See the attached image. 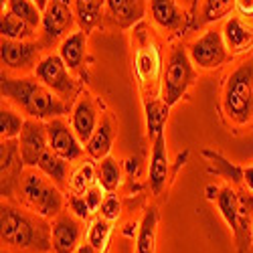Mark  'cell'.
<instances>
[{
	"label": "cell",
	"mask_w": 253,
	"mask_h": 253,
	"mask_svg": "<svg viewBox=\"0 0 253 253\" xmlns=\"http://www.w3.org/2000/svg\"><path fill=\"white\" fill-rule=\"evenodd\" d=\"M18 148H20V156H23L25 166L35 168L41 156L45 154V150H49L47 124H43V120H33V118L27 120L23 132H20Z\"/></svg>",
	"instance_id": "8fae6325"
},
{
	"label": "cell",
	"mask_w": 253,
	"mask_h": 253,
	"mask_svg": "<svg viewBox=\"0 0 253 253\" xmlns=\"http://www.w3.org/2000/svg\"><path fill=\"white\" fill-rule=\"evenodd\" d=\"M97 182V170L93 168V164H83L79 166L77 170L71 176V188L77 195H85L87 188H91Z\"/></svg>",
	"instance_id": "d6a6232c"
},
{
	"label": "cell",
	"mask_w": 253,
	"mask_h": 253,
	"mask_svg": "<svg viewBox=\"0 0 253 253\" xmlns=\"http://www.w3.org/2000/svg\"><path fill=\"white\" fill-rule=\"evenodd\" d=\"M110 235H112V225H110V221L103 219V217H99V219H95V221L89 225V229H87V243H89L93 249H97L99 253H103V249L108 247Z\"/></svg>",
	"instance_id": "4dcf8cb0"
},
{
	"label": "cell",
	"mask_w": 253,
	"mask_h": 253,
	"mask_svg": "<svg viewBox=\"0 0 253 253\" xmlns=\"http://www.w3.org/2000/svg\"><path fill=\"white\" fill-rule=\"evenodd\" d=\"M20 193H23L25 201L31 205V209L37 215L53 219L61 215L63 209V195L59 191V186L47 178L43 172H27L20 182Z\"/></svg>",
	"instance_id": "5b68a950"
},
{
	"label": "cell",
	"mask_w": 253,
	"mask_h": 253,
	"mask_svg": "<svg viewBox=\"0 0 253 253\" xmlns=\"http://www.w3.org/2000/svg\"><path fill=\"white\" fill-rule=\"evenodd\" d=\"M35 77H39L63 101L73 99L77 93V81L59 55H47L41 59L35 69Z\"/></svg>",
	"instance_id": "52a82bcc"
},
{
	"label": "cell",
	"mask_w": 253,
	"mask_h": 253,
	"mask_svg": "<svg viewBox=\"0 0 253 253\" xmlns=\"http://www.w3.org/2000/svg\"><path fill=\"white\" fill-rule=\"evenodd\" d=\"M69 209L73 211V215L79 217V219H87L89 213H91L89 205H87V201H85V197H83V195H73L69 199Z\"/></svg>",
	"instance_id": "d590c367"
},
{
	"label": "cell",
	"mask_w": 253,
	"mask_h": 253,
	"mask_svg": "<svg viewBox=\"0 0 253 253\" xmlns=\"http://www.w3.org/2000/svg\"><path fill=\"white\" fill-rule=\"evenodd\" d=\"M103 193H105V191H103L99 184H93L91 188H87V191H85V195H83V197H85V201H87V205H89V211H91V213L101 207L103 197H105Z\"/></svg>",
	"instance_id": "8d00e7d4"
},
{
	"label": "cell",
	"mask_w": 253,
	"mask_h": 253,
	"mask_svg": "<svg viewBox=\"0 0 253 253\" xmlns=\"http://www.w3.org/2000/svg\"><path fill=\"white\" fill-rule=\"evenodd\" d=\"M97 184L103 188L105 193H114L116 188L122 184V168L112 156H105L103 160H99Z\"/></svg>",
	"instance_id": "4316f807"
},
{
	"label": "cell",
	"mask_w": 253,
	"mask_h": 253,
	"mask_svg": "<svg viewBox=\"0 0 253 253\" xmlns=\"http://www.w3.org/2000/svg\"><path fill=\"white\" fill-rule=\"evenodd\" d=\"M33 2H35L41 10H45V8H47V4H49V0H33Z\"/></svg>",
	"instance_id": "b9f144b4"
},
{
	"label": "cell",
	"mask_w": 253,
	"mask_h": 253,
	"mask_svg": "<svg viewBox=\"0 0 253 253\" xmlns=\"http://www.w3.org/2000/svg\"><path fill=\"white\" fill-rule=\"evenodd\" d=\"M41 51H43V45L35 43V41L2 39V43H0V57H2L4 69L16 73H27L31 69H37L41 61Z\"/></svg>",
	"instance_id": "30bf717a"
},
{
	"label": "cell",
	"mask_w": 253,
	"mask_h": 253,
	"mask_svg": "<svg viewBox=\"0 0 253 253\" xmlns=\"http://www.w3.org/2000/svg\"><path fill=\"white\" fill-rule=\"evenodd\" d=\"M23 156H20L18 142L14 140H2L0 146V174H2V197H12L14 191L20 186L18 180L23 174Z\"/></svg>",
	"instance_id": "4fadbf2b"
},
{
	"label": "cell",
	"mask_w": 253,
	"mask_h": 253,
	"mask_svg": "<svg viewBox=\"0 0 253 253\" xmlns=\"http://www.w3.org/2000/svg\"><path fill=\"white\" fill-rule=\"evenodd\" d=\"M6 10L18 18H23L33 29L41 27V23H43V10H41L33 0H8Z\"/></svg>",
	"instance_id": "83f0119b"
},
{
	"label": "cell",
	"mask_w": 253,
	"mask_h": 253,
	"mask_svg": "<svg viewBox=\"0 0 253 253\" xmlns=\"http://www.w3.org/2000/svg\"><path fill=\"white\" fill-rule=\"evenodd\" d=\"M77 23L73 0H49L47 8L43 10V23H41V41L43 49H51L63 41L67 35H71L73 27Z\"/></svg>",
	"instance_id": "8992f818"
},
{
	"label": "cell",
	"mask_w": 253,
	"mask_h": 253,
	"mask_svg": "<svg viewBox=\"0 0 253 253\" xmlns=\"http://www.w3.org/2000/svg\"><path fill=\"white\" fill-rule=\"evenodd\" d=\"M243 182L247 184V188L253 193V166H247L243 170Z\"/></svg>",
	"instance_id": "f35d334b"
},
{
	"label": "cell",
	"mask_w": 253,
	"mask_h": 253,
	"mask_svg": "<svg viewBox=\"0 0 253 253\" xmlns=\"http://www.w3.org/2000/svg\"><path fill=\"white\" fill-rule=\"evenodd\" d=\"M156 229H158V213L156 209H148L142 217L138 237H136V253H154L156 249Z\"/></svg>",
	"instance_id": "cb8c5ba5"
},
{
	"label": "cell",
	"mask_w": 253,
	"mask_h": 253,
	"mask_svg": "<svg viewBox=\"0 0 253 253\" xmlns=\"http://www.w3.org/2000/svg\"><path fill=\"white\" fill-rule=\"evenodd\" d=\"M35 31L29 23H25L23 18L14 16L12 12H2L0 18V35L2 39H10V41H31L35 37Z\"/></svg>",
	"instance_id": "484cf974"
},
{
	"label": "cell",
	"mask_w": 253,
	"mask_h": 253,
	"mask_svg": "<svg viewBox=\"0 0 253 253\" xmlns=\"http://www.w3.org/2000/svg\"><path fill=\"white\" fill-rule=\"evenodd\" d=\"M134 69H136L140 85L144 89L150 85V91H152V87L162 85L160 73H164V71H162L160 51H158L154 41L148 39V35H144V33L138 35V49H136V57H134Z\"/></svg>",
	"instance_id": "9c48e42d"
},
{
	"label": "cell",
	"mask_w": 253,
	"mask_h": 253,
	"mask_svg": "<svg viewBox=\"0 0 253 253\" xmlns=\"http://www.w3.org/2000/svg\"><path fill=\"white\" fill-rule=\"evenodd\" d=\"M223 108L231 122L247 124L253 116V61H245L229 75L223 91Z\"/></svg>",
	"instance_id": "3957f363"
},
{
	"label": "cell",
	"mask_w": 253,
	"mask_h": 253,
	"mask_svg": "<svg viewBox=\"0 0 253 253\" xmlns=\"http://www.w3.org/2000/svg\"><path fill=\"white\" fill-rule=\"evenodd\" d=\"M2 97L14 103L20 112L33 120L49 122L69 114V105L57 97L39 77H8L2 75L0 81Z\"/></svg>",
	"instance_id": "6da1fadb"
},
{
	"label": "cell",
	"mask_w": 253,
	"mask_h": 253,
	"mask_svg": "<svg viewBox=\"0 0 253 253\" xmlns=\"http://www.w3.org/2000/svg\"><path fill=\"white\" fill-rule=\"evenodd\" d=\"M2 253H8V251H2Z\"/></svg>",
	"instance_id": "7bdbcfd3"
},
{
	"label": "cell",
	"mask_w": 253,
	"mask_h": 253,
	"mask_svg": "<svg viewBox=\"0 0 253 253\" xmlns=\"http://www.w3.org/2000/svg\"><path fill=\"white\" fill-rule=\"evenodd\" d=\"M85 49H87V33L75 31L61 41L59 57L65 61V65L71 71H77L83 65V59H85Z\"/></svg>",
	"instance_id": "44dd1931"
},
{
	"label": "cell",
	"mask_w": 253,
	"mask_h": 253,
	"mask_svg": "<svg viewBox=\"0 0 253 253\" xmlns=\"http://www.w3.org/2000/svg\"><path fill=\"white\" fill-rule=\"evenodd\" d=\"M108 16L120 29H130L144 18V0H105Z\"/></svg>",
	"instance_id": "ac0fdd59"
},
{
	"label": "cell",
	"mask_w": 253,
	"mask_h": 253,
	"mask_svg": "<svg viewBox=\"0 0 253 253\" xmlns=\"http://www.w3.org/2000/svg\"><path fill=\"white\" fill-rule=\"evenodd\" d=\"M235 8L241 16H253V0H237Z\"/></svg>",
	"instance_id": "74e56055"
},
{
	"label": "cell",
	"mask_w": 253,
	"mask_h": 253,
	"mask_svg": "<svg viewBox=\"0 0 253 253\" xmlns=\"http://www.w3.org/2000/svg\"><path fill=\"white\" fill-rule=\"evenodd\" d=\"M195 63L191 61L182 47H174L168 55L166 67L162 73V85H160V99L172 108V105L186 93V89L195 83Z\"/></svg>",
	"instance_id": "277c9868"
},
{
	"label": "cell",
	"mask_w": 253,
	"mask_h": 253,
	"mask_svg": "<svg viewBox=\"0 0 253 253\" xmlns=\"http://www.w3.org/2000/svg\"><path fill=\"white\" fill-rule=\"evenodd\" d=\"M166 118H168V105L162 99L146 101V124H148V134L152 138H156L160 132H164Z\"/></svg>",
	"instance_id": "f1b7e54d"
},
{
	"label": "cell",
	"mask_w": 253,
	"mask_h": 253,
	"mask_svg": "<svg viewBox=\"0 0 253 253\" xmlns=\"http://www.w3.org/2000/svg\"><path fill=\"white\" fill-rule=\"evenodd\" d=\"M203 154H205L209 160H213V162H215V166L219 168L217 172H219L221 176H225L227 180H233V182H237V184L243 180V170H241V168H237L235 164H231L229 160H225V158H223L219 152H211V150H205Z\"/></svg>",
	"instance_id": "836d02e7"
},
{
	"label": "cell",
	"mask_w": 253,
	"mask_h": 253,
	"mask_svg": "<svg viewBox=\"0 0 253 253\" xmlns=\"http://www.w3.org/2000/svg\"><path fill=\"white\" fill-rule=\"evenodd\" d=\"M25 122L27 120H23L18 112L2 105V112H0V136H2V140H14L16 136H20Z\"/></svg>",
	"instance_id": "f546056e"
},
{
	"label": "cell",
	"mask_w": 253,
	"mask_h": 253,
	"mask_svg": "<svg viewBox=\"0 0 253 253\" xmlns=\"http://www.w3.org/2000/svg\"><path fill=\"white\" fill-rule=\"evenodd\" d=\"M223 39L231 55L245 53L253 47V27L239 16H229L223 25Z\"/></svg>",
	"instance_id": "e0dca14e"
},
{
	"label": "cell",
	"mask_w": 253,
	"mask_h": 253,
	"mask_svg": "<svg viewBox=\"0 0 253 253\" xmlns=\"http://www.w3.org/2000/svg\"><path fill=\"white\" fill-rule=\"evenodd\" d=\"M148 10L154 25L162 31L176 33L184 25V14L178 8L176 0H148Z\"/></svg>",
	"instance_id": "d6986e66"
},
{
	"label": "cell",
	"mask_w": 253,
	"mask_h": 253,
	"mask_svg": "<svg viewBox=\"0 0 253 253\" xmlns=\"http://www.w3.org/2000/svg\"><path fill=\"white\" fill-rule=\"evenodd\" d=\"M2 243L18 253H47L53 249L51 225L41 215H31L12 205L0 209Z\"/></svg>",
	"instance_id": "7a4b0ae2"
},
{
	"label": "cell",
	"mask_w": 253,
	"mask_h": 253,
	"mask_svg": "<svg viewBox=\"0 0 253 253\" xmlns=\"http://www.w3.org/2000/svg\"><path fill=\"white\" fill-rule=\"evenodd\" d=\"M239 203H241V197L231 186L221 188V193L217 197V207L221 211L223 219L227 221L229 229L233 231V235H237L239 231Z\"/></svg>",
	"instance_id": "d4e9b609"
},
{
	"label": "cell",
	"mask_w": 253,
	"mask_h": 253,
	"mask_svg": "<svg viewBox=\"0 0 253 253\" xmlns=\"http://www.w3.org/2000/svg\"><path fill=\"white\" fill-rule=\"evenodd\" d=\"M97 124H99L97 122V110H95L91 97H87V95L79 97L73 105V114H71V128L77 134V138L83 144H87L89 138L93 136L95 128H97Z\"/></svg>",
	"instance_id": "2e32d148"
},
{
	"label": "cell",
	"mask_w": 253,
	"mask_h": 253,
	"mask_svg": "<svg viewBox=\"0 0 253 253\" xmlns=\"http://www.w3.org/2000/svg\"><path fill=\"white\" fill-rule=\"evenodd\" d=\"M37 168L43 172L47 178H51L59 188H63L67 184V178H69V162L65 158L57 156L51 148L45 150V154L41 156Z\"/></svg>",
	"instance_id": "7402d4cb"
},
{
	"label": "cell",
	"mask_w": 253,
	"mask_h": 253,
	"mask_svg": "<svg viewBox=\"0 0 253 253\" xmlns=\"http://www.w3.org/2000/svg\"><path fill=\"white\" fill-rule=\"evenodd\" d=\"M188 55H191V61L199 69H217L229 61L231 53L225 45L223 31L209 29L205 35H201L197 41L191 43Z\"/></svg>",
	"instance_id": "ba28073f"
},
{
	"label": "cell",
	"mask_w": 253,
	"mask_h": 253,
	"mask_svg": "<svg viewBox=\"0 0 253 253\" xmlns=\"http://www.w3.org/2000/svg\"><path fill=\"white\" fill-rule=\"evenodd\" d=\"M103 8H105V0H73V10L79 29L89 33L101 20Z\"/></svg>",
	"instance_id": "603a6c76"
},
{
	"label": "cell",
	"mask_w": 253,
	"mask_h": 253,
	"mask_svg": "<svg viewBox=\"0 0 253 253\" xmlns=\"http://www.w3.org/2000/svg\"><path fill=\"white\" fill-rule=\"evenodd\" d=\"M81 237V223L75 215H59L51 225V239L55 253H75Z\"/></svg>",
	"instance_id": "5bb4252c"
},
{
	"label": "cell",
	"mask_w": 253,
	"mask_h": 253,
	"mask_svg": "<svg viewBox=\"0 0 253 253\" xmlns=\"http://www.w3.org/2000/svg\"><path fill=\"white\" fill-rule=\"evenodd\" d=\"M99 213H101L103 219L116 221V219L120 217V213H122V203H120V199H118L116 195L108 193V195L103 197V203H101V207H99Z\"/></svg>",
	"instance_id": "e575fe53"
},
{
	"label": "cell",
	"mask_w": 253,
	"mask_h": 253,
	"mask_svg": "<svg viewBox=\"0 0 253 253\" xmlns=\"http://www.w3.org/2000/svg\"><path fill=\"white\" fill-rule=\"evenodd\" d=\"M168 170H170V162H168V150H166V138L164 132H160L152 142V154H150V166H148V182L150 191L154 195H160L168 180Z\"/></svg>",
	"instance_id": "9a60e30c"
},
{
	"label": "cell",
	"mask_w": 253,
	"mask_h": 253,
	"mask_svg": "<svg viewBox=\"0 0 253 253\" xmlns=\"http://www.w3.org/2000/svg\"><path fill=\"white\" fill-rule=\"evenodd\" d=\"M47 134H49V148L65 158L67 162L79 160L83 156V142L77 138L73 128H69V124H65L61 118H53L47 122Z\"/></svg>",
	"instance_id": "7c38bea8"
},
{
	"label": "cell",
	"mask_w": 253,
	"mask_h": 253,
	"mask_svg": "<svg viewBox=\"0 0 253 253\" xmlns=\"http://www.w3.org/2000/svg\"><path fill=\"white\" fill-rule=\"evenodd\" d=\"M114 138H116V124L112 120V116H103L97 124V128L93 132V136L89 138V142L85 144V150L93 160H103L110 154L112 146H114Z\"/></svg>",
	"instance_id": "ffe728a7"
},
{
	"label": "cell",
	"mask_w": 253,
	"mask_h": 253,
	"mask_svg": "<svg viewBox=\"0 0 253 253\" xmlns=\"http://www.w3.org/2000/svg\"><path fill=\"white\" fill-rule=\"evenodd\" d=\"M219 193H221L219 186H215V184H209V186H207V199H209V201H217Z\"/></svg>",
	"instance_id": "ab89813d"
},
{
	"label": "cell",
	"mask_w": 253,
	"mask_h": 253,
	"mask_svg": "<svg viewBox=\"0 0 253 253\" xmlns=\"http://www.w3.org/2000/svg\"><path fill=\"white\" fill-rule=\"evenodd\" d=\"M75 253H99L97 249H93L89 243H83V245H79L77 249H75Z\"/></svg>",
	"instance_id": "60d3db41"
},
{
	"label": "cell",
	"mask_w": 253,
	"mask_h": 253,
	"mask_svg": "<svg viewBox=\"0 0 253 253\" xmlns=\"http://www.w3.org/2000/svg\"><path fill=\"white\" fill-rule=\"evenodd\" d=\"M235 2L237 0H205L201 10L203 23H217L235 8Z\"/></svg>",
	"instance_id": "1f68e13d"
}]
</instances>
